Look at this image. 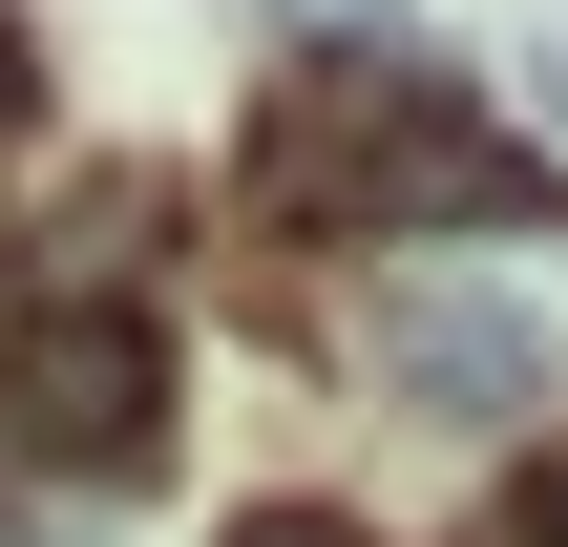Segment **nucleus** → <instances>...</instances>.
Instances as JSON below:
<instances>
[{"label": "nucleus", "instance_id": "nucleus-2", "mask_svg": "<svg viewBox=\"0 0 568 547\" xmlns=\"http://www.w3.org/2000/svg\"><path fill=\"white\" fill-rule=\"evenodd\" d=\"M358 379H379L400 422L485 443V422L548 401V295H527V274H379V295H358Z\"/></svg>", "mask_w": 568, "mask_h": 547}, {"label": "nucleus", "instance_id": "nucleus-7", "mask_svg": "<svg viewBox=\"0 0 568 547\" xmlns=\"http://www.w3.org/2000/svg\"><path fill=\"white\" fill-rule=\"evenodd\" d=\"M527 105H548V148H568V0H548V63H527Z\"/></svg>", "mask_w": 568, "mask_h": 547}, {"label": "nucleus", "instance_id": "nucleus-6", "mask_svg": "<svg viewBox=\"0 0 568 547\" xmlns=\"http://www.w3.org/2000/svg\"><path fill=\"white\" fill-rule=\"evenodd\" d=\"M506 547H568V464H548V485H527V506H506Z\"/></svg>", "mask_w": 568, "mask_h": 547}, {"label": "nucleus", "instance_id": "nucleus-3", "mask_svg": "<svg viewBox=\"0 0 568 547\" xmlns=\"http://www.w3.org/2000/svg\"><path fill=\"white\" fill-rule=\"evenodd\" d=\"M0 443L126 485V464L169 443V337H148L126 295H21V337H0Z\"/></svg>", "mask_w": 568, "mask_h": 547}, {"label": "nucleus", "instance_id": "nucleus-1", "mask_svg": "<svg viewBox=\"0 0 568 547\" xmlns=\"http://www.w3.org/2000/svg\"><path fill=\"white\" fill-rule=\"evenodd\" d=\"M253 211L274 232H568V169L506 148L422 42H316L253 105Z\"/></svg>", "mask_w": 568, "mask_h": 547}, {"label": "nucleus", "instance_id": "nucleus-4", "mask_svg": "<svg viewBox=\"0 0 568 547\" xmlns=\"http://www.w3.org/2000/svg\"><path fill=\"white\" fill-rule=\"evenodd\" d=\"M232 547H379V527H337V506H253Z\"/></svg>", "mask_w": 568, "mask_h": 547}, {"label": "nucleus", "instance_id": "nucleus-5", "mask_svg": "<svg viewBox=\"0 0 568 547\" xmlns=\"http://www.w3.org/2000/svg\"><path fill=\"white\" fill-rule=\"evenodd\" d=\"M21 126H42V42L0 21V148H21Z\"/></svg>", "mask_w": 568, "mask_h": 547}]
</instances>
